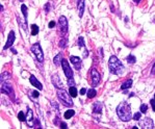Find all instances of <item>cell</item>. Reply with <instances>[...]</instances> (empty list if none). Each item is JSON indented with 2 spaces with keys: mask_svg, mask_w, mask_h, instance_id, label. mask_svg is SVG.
<instances>
[{
  "mask_svg": "<svg viewBox=\"0 0 155 129\" xmlns=\"http://www.w3.org/2000/svg\"><path fill=\"white\" fill-rule=\"evenodd\" d=\"M140 126L142 128H145V129L153 128V121H152L150 118H145L143 121L140 122Z\"/></svg>",
  "mask_w": 155,
  "mask_h": 129,
  "instance_id": "8",
  "label": "cell"
},
{
  "mask_svg": "<svg viewBox=\"0 0 155 129\" xmlns=\"http://www.w3.org/2000/svg\"><path fill=\"white\" fill-rule=\"evenodd\" d=\"M78 41H79V42H78V46H79V47H84V42H83V38H82V36H80Z\"/></svg>",
  "mask_w": 155,
  "mask_h": 129,
  "instance_id": "27",
  "label": "cell"
},
{
  "mask_svg": "<svg viewBox=\"0 0 155 129\" xmlns=\"http://www.w3.org/2000/svg\"><path fill=\"white\" fill-rule=\"evenodd\" d=\"M75 115V111L74 110H72V109H70V110H67V111L65 112V119H70V118H72L73 116Z\"/></svg>",
  "mask_w": 155,
  "mask_h": 129,
  "instance_id": "19",
  "label": "cell"
},
{
  "mask_svg": "<svg viewBox=\"0 0 155 129\" xmlns=\"http://www.w3.org/2000/svg\"><path fill=\"white\" fill-rule=\"evenodd\" d=\"M31 52L35 55V57L38 58V60L40 62H44V53H43V51H42V48L39 43H35V45L31 46Z\"/></svg>",
  "mask_w": 155,
  "mask_h": 129,
  "instance_id": "4",
  "label": "cell"
},
{
  "mask_svg": "<svg viewBox=\"0 0 155 129\" xmlns=\"http://www.w3.org/2000/svg\"><path fill=\"white\" fill-rule=\"evenodd\" d=\"M69 93H70V95L72 97H76V96H77V89H76L75 86H70Z\"/></svg>",
  "mask_w": 155,
  "mask_h": 129,
  "instance_id": "21",
  "label": "cell"
},
{
  "mask_svg": "<svg viewBox=\"0 0 155 129\" xmlns=\"http://www.w3.org/2000/svg\"><path fill=\"white\" fill-rule=\"evenodd\" d=\"M150 103H151V105H152V107H153V111H155V99L151 100Z\"/></svg>",
  "mask_w": 155,
  "mask_h": 129,
  "instance_id": "31",
  "label": "cell"
},
{
  "mask_svg": "<svg viewBox=\"0 0 155 129\" xmlns=\"http://www.w3.org/2000/svg\"><path fill=\"white\" fill-rule=\"evenodd\" d=\"M52 83L54 85L55 88H60V89L62 88V81H60L59 77L57 75L52 76Z\"/></svg>",
  "mask_w": 155,
  "mask_h": 129,
  "instance_id": "14",
  "label": "cell"
},
{
  "mask_svg": "<svg viewBox=\"0 0 155 129\" xmlns=\"http://www.w3.org/2000/svg\"><path fill=\"white\" fill-rule=\"evenodd\" d=\"M127 62H129V64H134L135 62V60H136V58H135V56H133V55H129V56H127Z\"/></svg>",
  "mask_w": 155,
  "mask_h": 129,
  "instance_id": "25",
  "label": "cell"
},
{
  "mask_svg": "<svg viewBox=\"0 0 155 129\" xmlns=\"http://www.w3.org/2000/svg\"><path fill=\"white\" fill-rule=\"evenodd\" d=\"M91 75H92V82H93V85L95 86L97 85L101 80V77H100V74L98 73V71L96 69H93L91 72Z\"/></svg>",
  "mask_w": 155,
  "mask_h": 129,
  "instance_id": "6",
  "label": "cell"
},
{
  "mask_svg": "<svg viewBox=\"0 0 155 129\" xmlns=\"http://www.w3.org/2000/svg\"><path fill=\"white\" fill-rule=\"evenodd\" d=\"M134 1H135V2H140L141 0H134Z\"/></svg>",
  "mask_w": 155,
  "mask_h": 129,
  "instance_id": "37",
  "label": "cell"
},
{
  "mask_svg": "<svg viewBox=\"0 0 155 129\" xmlns=\"http://www.w3.org/2000/svg\"><path fill=\"white\" fill-rule=\"evenodd\" d=\"M147 109H148V106H147L146 104H142L141 105V112L142 114H146Z\"/></svg>",
  "mask_w": 155,
  "mask_h": 129,
  "instance_id": "26",
  "label": "cell"
},
{
  "mask_svg": "<svg viewBox=\"0 0 155 129\" xmlns=\"http://www.w3.org/2000/svg\"><path fill=\"white\" fill-rule=\"evenodd\" d=\"M151 72H152V74H153V75H155V64H154V66H153V68H152V71H151Z\"/></svg>",
  "mask_w": 155,
  "mask_h": 129,
  "instance_id": "36",
  "label": "cell"
},
{
  "mask_svg": "<svg viewBox=\"0 0 155 129\" xmlns=\"http://www.w3.org/2000/svg\"><path fill=\"white\" fill-rule=\"evenodd\" d=\"M32 120H33V114H32V110L30 108L27 109V117H26V121H27V124L30 126H32Z\"/></svg>",
  "mask_w": 155,
  "mask_h": 129,
  "instance_id": "15",
  "label": "cell"
},
{
  "mask_svg": "<svg viewBox=\"0 0 155 129\" xmlns=\"http://www.w3.org/2000/svg\"><path fill=\"white\" fill-rule=\"evenodd\" d=\"M96 94H97V92H96L94 89H89V91H88V98H90V99L94 98V97L96 96Z\"/></svg>",
  "mask_w": 155,
  "mask_h": 129,
  "instance_id": "22",
  "label": "cell"
},
{
  "mask_svg": "<svg viewBox=\"0 0 155 129\" xmlns=\"http://www.w3.org/2000/svg\"><path fill=\"white\" fill-rule=\"evenodd\" d=\"M62 53H58V54L56 55V56L54 57L53 62H54V64L56 65V66H60V64L62 62Z\"/></svg>",
  "mask_w": 155,
  "mask_h": 129,
  "instance_id": "17",
  "label": "cell"
},
{
  "mask_svg": "<svg viewBox=\"0 0 155 129\" xmlns=\"http://www.w3.org/2000/svg\"><path fill=\"white\" fill-rule=\"evenodd\" d=\"M102 109H103V107H102V104L100 102H96L95 104H94V107H93V111L96 112V114H100L102 112Z\"/></svg>",
  "mask_w": 155,
  "mask_h": 129,
  "instance_id": "16",
  "label": "cell"
},
{
  "mask_svg": "<svg viewBox=\"0 0 155 129\" xmlns=\"http://www.w3.org/2000/svg\"><path fill=\"white\" fill-rule=\"evenodd\" d=\"M59 126H60V128H64V129L67 128V124H66V123H60Z\"/></svg>",
  "mask_w": 155,
  "mask_h": 129,
  "instance_id": "34",
  "label": "cell"
},
{
  "mask_svg": "<svg viewBox=\"0 0 155 129\" xmlns=\"http://www.w3.org/2000/svg\"><path fill=\"white\" fill-rule=\"evenodd\" d=\"M1 93H4V94H7V95H12V96H14V91H13L12 86L9 85H7V83H4L3 85H2L1 88Z\"/></svg>",
  "mask_w": 155,
  "mask_h": 129,
  "instance_id": "10",
  "label": "cell"
},
{
  "mask_svg": "<svg viewBox=\"0 0 155 129\" xmlns=\"http://www.w3.org/2000/svg\"><path fill=\"white\" fill-rule=\"evenodd\" d=\"M85 93H86L85 89H80V95H85Z\"/></svg>",
  "mask_w": 155,
  "mask_h": 129,
  "instance_id": "35",
  "label": "cell"
},
{
  "mask_svg": "<svg viewBox=\"0 0 155 129\" xmlns=\"http://www.w3.org/2000/svg\"><path fill=\"white\" fill-rule=\"evenodd\" d=\"M71 95H69L67 93V92L65 91V89H58L57 91V98L59 99L60 103L62 105H65V106H73V101L72 99H71Z\"/></svg>",
  "mask_w": 155,
  "mask_h": 129,
  "instance_id": "3",
  "label": "cell"
},
{
  "mask_svg": "<svg viewBox=\"0 0 155 129\" xmlns=\"http://www.w3.org/2000/svg\"><path fill=\"white\" fill-rule=\"evenodd\" d=\"M32 96L33 97H35V98H38V97H39V92H32Z\"/></svg>",
  "mask_w": 155,
  "mask_h": 129,
  "instance_id": "33",
  "label": "cell"
},
{
  "mask_svg": "<svg viewBox=\"0 0 155 129\" xmlns=\"http://www.w3.org/2000/svg\"><path fill=\"white\" fill-rule=\"evenodd\" d=\"M66 43H67V39H65V40L60 41V42H59V47H62V48H65L66 45H67Z\"/></svg>",
  "mask_w": 155,
  "mask_h": 129,
  "instance_id": "28",
  "label": "cell"
},
{
  "mask_svg": "<svg viewBox=\"0 0 155 129\" xmlns=\"http://www.w3.org/2000/svg\"><path fill=\"white\" fill-rule=\"evenodd\" d=\"M62 70H64L65 75L67 76L68 78H72L73 77V71H72V69H71V67L69 66L68 60L67 59H62Z\"/></svg>",
  "mask_w": 155,
  "mask_h": 129,
  "instance_id": "5",
  "label": "cell"
},
{
  "mask_svg": "<svg viewBox=\"0 0 155 129\" xmlns=\"http://www.w3.org/2000/svg\"><path fill=\"white\" fill-rule=\"evenodd\" d=\"M132 85V80L129 79V80H127V81H125L124 83H123L122 85H121V89H129L130 86Z\"/></svg>",
  "mask_w": 155,
  "mask_h": 129,
  "instance_id": "18",
  "label": "cell"
},
{
  "mask_svg": "<svg viewBox=\"0 0 155 129\" xmlns=\"http://www.w3.org/2000/svg\"><path fill=\"white\" fill-rule=\"evenodd\" d=\"M109 72L115 75H121L124 72V66L118 59L117 56H110L109 58Z\"/></svg>",
  "mask_w": 155,
  "mask_h": 129,
  "instance_id": "2",
  "label": "cell"
},
{
  "mask_svg": "<svg viewBox=\"0 0 155 129\" xmlns=\"http://www.w3.org/2000/svg\"><path fill=\"white\" fill-rule=\"evenodd\" d=\"M15 39H16V36H15V32L12 30V31L9 32V38H7V41H6V43H5V45H4L3 49H4V50H6L7 48H9V47L12 46L13 44H14Z\"/></svg>",
  "mask_w": 155,
  "mask_h": 129,
  "instance_id": "9",
  "label": "cell"
},
{
  "mask_svg": "<svg viewBox=\"0 0 155 129\" xmlns=\"http://www.w3.org/2000/svg\"><path fill=\"white\" fill-rule=\"evenodd\" d=\"M21 10H22L23 15H24V18L27 19V6H26L25 4H22L21 5Z\"/></svg>",
  "mask_w": 155,
  "mask_h": 129,
  "instance_id": "23",
  "label": "cell"
},
{
  "mask_svg": "<svg viewBox=\"0 0 155 129\" xmlns=\"http://www.w3.org/2000/svg\"><path fill=\"white\" fill-rule=\"evenodd\" d=\"M68 85H71V86L75 85V82H74V80H73V77L72 78H68Z\"/></svg>",
  "mask_w": 155,
  "mask_h": 129,
  "instance_id": "29",
  "label": "cell"
},
{
  "mask_svg": "<svg viewBox=\"0 0 155 129\" xmlns=\"http://www.w3.org/2000/svg\"><path fill=\"white\" fill-rule=\"evenodd\" d=\"M54 26H55V22L54 21H51V22L49 23V27L52 28V27H54Z\"/></svg>",
  "mask_w": 155,
  "mask_h": 129,
  "instance_id": "32",
  "label": "cell"
},
{
  "mask_svg": "<svg viewBox=\"0 0 155 129\" xmlns=\"http://www.w3.org/2000/svg\"><path fill=\"white\" fill-rule=\"evenodd\" d=\"M18 119H19L21 122H24V121H26V117H25L24 112H23V111H20L19 114H18Z\"/></svg>",
  "mask_w": 155,
  "mask_h": 129,
  "instance_id": "24",
  "label": "cell"
},
{
  "mask_svg": "<svg viewBox=\"0 0 155 129\" xmlns=\"http://www.w3.org/2000/svg\"><path fill=\"white\" fill-rule=\"evenodd\" d=\"M77 10H78V15L81 18L83 16V12H84V0H78Z\"/></svg>",
  "mask_w": 155,
  "mask_h": 129,
  "instance_id": "11",
  "label": "cell"
},
{
  "mask_svg": "<svg viewBox=\"0 0 155 129\" xmlns=\"http://www.w3.org/2000/svg\"><path fill=\"white\" fill-rule=\"evenodd\" d=\"M154 99H155V94H154Z\"/></svg>",
  "mask_w": 155,
  "mask_h": 129,
  "instance_id": "38",
  "label": "cell"
},
{
  "mask_svg": "<svg viewBox=\"0 0 155 129\" xmlns=\"http://www.w3.org/2000/svg\"><path fill=\"white\" fill-rule=\"evenodd\" d=\"M117 114L119 116V118L124 122H127L131 119L132 115H131V109H130V105L126 102H122L121 104H119L117 108Z\"/></svg>",
  "mask_w": 155,
  "mask_h": 129,
  "instance_id": "1",
  "label": "cell"
},
{
  "mask_svg": "<svg viewBox=\"0 0 155 129\" xmlns=\"http://www.w3.org/2000/svg\"><path fill=\"white\" fill-rule=\"evenodd\" d=\"M39 33V27L38 25L32 24L31 25V36H36Z\"/></svg>",
  "mask_w": 155,
  "mask_h": 129,
  "instance_id": "20",
  "label": "cell"
},
{
  "mask_svg": "<svg viewBox=\"0 0 155 129\" xmlns=\"http://www.w3.org/2000/svg\"><path fill=\"white\" fill-rule=\"evenodd\" d=\"M29 80H30V83H31V85H35L36 89H43V85H42V83H41L38 79H36V78H35L33 75H31V76H30Z\"/></svg>",
  "mask_w": 155,
  "mask_h": 129,
  "instance_id": "12",
  "label": "cell"
},
{
  "mask_svg": "<svg viewBox=\"0 0 155 129\" xmlns=\"http://www.w3.org/2000/svg\"><path fill=\"white\" fill-rule=\"evenodd\" d=\"M141 116H142V112H136V114L134 115V117H133V119L136 120V121H138L141 119Z\"/></svg>",
  "mask_w": 155,
  "mask_h": 129,
  "instance_id": "30",
  "label": "cell"
},
{
  "mask_svg": "<svg viewBox=\"0 0 155 129\" xmlns=\"http://www.w3.org/2000/svg\"><path fill=\"white\" fill-rule=\"evenodd\" d=\"M58 24H59L60 30H62L64 33L67 32V31H68V21H67V19H66L64 16L59 17V19H58Z\"/></svg>",
  "mask_w": 155,
  "mask_h": 129,
  "instance_id": "7",
  "label": "cell"
},
{
  "mask_svg": "<svg viewBox=\"0 0 155 129\" xmlns=\"http://www.w3.org/2000/svg\"><path fill=\"white\" fill-rule=\"evenodd\" d=\"M70 60H71V62H72V64L75 66L76 69H77V70L80 69L81 60H80L79 57H77V56H71V57H70Z\"/></svg>",
  "mask_w": 155,
  "mask_h": 129,
  "instance_id": "13",
  "label": "cell"
}]
</instances>
